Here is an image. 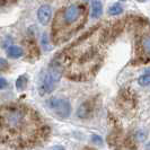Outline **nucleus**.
Masks as SVG:
<instances>
[{
  "mask_svg": "<svg viewBox=\"0 0 150 150\" xmlns=\"http://www.w3.org/2000/svg\"><path fill=\"white\" fill-rule=\"evenodd\" d=\"M52 17V9L47 5H43L38 8V19L42 25H47Z\"/></svg>",
  "mask_w": 150,
  "mask_h": 150,
  "instance_id": "423d86ee",
  "label": "nucleus"
},
{
  "mask_svg": "<svg viewBox=\"0 0 150 150\" xmlns=\"http://www.w3.org/2000/svg\"><path fill=\"white\" fill-rule=\"evenodd\" d=\"M93 110H94V107H93L91 102H85V103H83L81 105L79 106V108L77 111V114H78L79 117L85 119V117H88L90 114L93 113Z\"/></svg>",
  "mask_w": 150,
  "mask_h": 150,
  "instance_id": "0eeeda50",
  "label": "nucleus"
},
{
  "mask_svg": "<svg viewBox=\"0 0 150 150\" xmlns=\"http://www.w3.org/2000/svg\"><path fill=\"white\" fill-rule=\"evenodd\" d=\"M122 7H121L120 4H114L113 6H111L110 7V9H108V14L112 16H116V15H120L121 13H122Z\"/></svg>",
  "mask_w": 150,
  "mask_h": 150,
  "instance_id": "9d476101",
  "label": "nucleus"
},
{
  "mask_svg": "<svg viewBox=\"0 0 150 150\" xmlns=\"http://www.w3.org/2000/svg\"><path fill=\"white\" fill-rule=\"evenodd\" d=\"M42 44H43L45 50H50L51 49V46L49 45V38H47L46 34H43V36H42Z\"/></svg>",
  "mask_w": 150,
  "mask_h": 150,
  "instance_id": "ddd939ff",
  "label": "nucleus"
},
{
  "mask_svg": "<svg viewBox=\"0 0 150 150\" xmlns=\"http://www.w3.org/2000/svg\"><path fill=\"white\" fill-rule=\"evenodd\" d=\"M46 127L40 115L24 105L0 108V141L17 149L34 146L44 139Z\"/></svg>",
  "mask_w": 150,
  "mask_h": 150,
  "instance_id": "f257e3e1",
  "label": "nucleus"
},
{
  "mask_svg": "<svg viewBox=\"0 0 150 150\" xmlns=\"http://www.w3.org/2000/svg\"><path fill=\"white\" fill-rule=\"evenodd\" d=\"M146 150H150V143H148V144L146 146Z\"/></svg>",
  "mask_w": 150,
  "mask_h": 150,
  "instance_id": "6ab92c4d",
  "label": "nucleus"
},
{
  "mask_svg": "<svg viewBox=\"0 0 150 150\" xmlns=\"http://www.w3.org/2000/svg\"><path fill=\"white\" fill-rule=\"evenodd\" d=\"M83 150H94V149H91V148H86V149H83Z\"/></svg>",
  "mask_w": 150,
  "mask_h": 150,
  "instance_id": "aec40b11",
  "label": "nucleus"
},
{
  "mask_svg": "<svg viewBox=\"0 0 150 150\" xmlns=\"http://www.w3.org/2000/svg\"><path fill=\"white\" fill-rule=\"evenodd\" d=\"M5 87H7V80L4 78H0V89H4Z\"/></svg>",
  "mask_w": 150,
  "mask_h": 150,
  "instance_id": "f3484780",
  "label": "nucleus"
},
{
  "mask_svg": "<svg viewBox=\"0 0 150 150\" xmlns=\"http://www.w3.org/2000/svg\"><path fill=\"white\" fill-rule=\"evenodd\" d=\"M87 8L74 4L58 11L52 27V38L54 43H62L80 30L86 22Z\"/></svg>",
  "mask_w": 150,
  "mask_h": 150,
  "instance_id": "f03ea898",
  "label": "nucleus"
},
{
  "mask_svg": "<svg viewBox=\"0 0 150 150\" xmlns=\"http://www.w3.org/2000/svg\"><path fill=\"white\" fill-rule=\"evenodd\" d=\"M139 59L150 62V30H144L139 38Z\"/></svg>",
  "mask_w": 150,
  "mask_h": 150,
  "instance_id": "39448f33",
  "label": "nucleus"
},
{
  "mask_svg": "<svg viewBox=\"0 0 150 150\" xmlns=\"http://www.w3.org/2000/svg\"><path fill=\"white\" fill-rule=\"evenodd\" d=\"M103 13V5L99 0H94L91 4V17L93 18H98L102 16Z\"/></svg>",
  "mask_w": 150,
  "mask_h": 150,
  "instance_id": "6e6552de",
  "label": "nucleus"
},
{
  "mask_svg": "<svg viewBox=\"0 0 150 150\" xmlns=\"http://www.w3.org/2000/svg\"><path fill=\"white\" fill-rule=\"evenodd\" d=\"M14 1H15V0H0V8L9 6V5H11Z\"/></svg>",
  "mask_w": 150,
  "mask_h": 150,
  "instance_id": "4468645a",
  "label": "nucleus"
},
{
  "mask_svg": "<svg viewBox=\"0 0 150 150\" xmlns=\"http://www.w3.org/2000/svg\"><path fill=\"white\" fill-rule=\"evenodd\" d=\"M49 107L62 119L69 117L71 114V105L68 99L64 98H51L49 102Z\"/></svg>",
  "mask_w": 150,
  "mask_h": 150,
  "instance_id": "20e7f679",
  "label": "nucleus"
},
{
  "mask_svg": "<svg viewBox=\"0 0 150 150\" xmlns=\"http://www.w3.org/2000/svg\"><path fill=\"white\" fill-rule=\"evenodd\" d=\"M26 85H27V79H26L25 76H21L17 79V81H16V87H17V89L19 90L25 89L26 88Z\"/></svg>",
  "mask_w": 150,
  "mask_h": 150,
  "instance_id": "9b49d317",
  "label": "nucleus"
},
{
  "mask_svg": "<svg viewBox=\"0 0 150 150\" xmlns=\"http://www.w3.org/2000/svg\"><path fill=\"white\" fill-rule=\"evenodd\" d=\"M138 83H139L140 86H148V85H150V75L147 74V75L140 76Z\"/></svg>",
  "mask_w": 150,
  "mask_h": 150,
  "instance_id": "f8f14e48",
  "label": "nucleus"
},
{
  "mask_svg": "<svg viewBox=\"0 0 150 150\" xmlns=\"http://www.w3.org/2000/svg\"><path fill=\"white\" fill-rule=\"evenodd\" d=\"M91 140H93V142L97 143V144H102V142H103V140H102V138L99 137V135H93L91 137Z\"/></svg>",
  "mask_w": 150,
  "mask_h": 150,
  "instance_id": "2eb2a0df",
  "label": "nucleus"
},
{
  "mask_svg": "<svg viewBox=\"0 0 150 150\" xmlns=\"http://www.w3.org/2000/svg\"><path fill=\"white\" fill-rule=\"evenodd\" d=\"M7 54L9 58H13V59H18L21 58L23 54H24V51H23L22 47L17 46V45H11L9 46L7 50Z\"/></svg>",
  "mask_w": 150,
  "mask_h": 150,
  "instance_id": "1a4fd4ad",
  "label": "nucleus"
},
{
  "mask_svg": "<svg viewBox=\"0 0 150 150\" xmlns=\"http://www.w3.org/2000/svg\"><path fill=\"white\" fill-rule=\"evenodd\" d=\"M52 150H64L63 147H61V146H57V147H54Z\"/></svg>",
  "mask_w": 150,
  "mask_h": 150,
  "instance_id": "a211bd4d",
  "label": "nucleus"
},
{
  "mask_svg": "<svg viewBox=\"0 0 150 150\" xmlns=\"http://www.w3.org/2000/svg\"><path fill=\"white\" fill-rule=\"evenodd\" d=\"M7 68H8L7 61H6V60H2V59H0V71H2L4 69H7Z\"/></svg>",
  "mask_w": 150,
  "mask_h": 150,
  "instance_id": "dca6fc26",
  "label": "nucleus"
},
{
  "mask_svg": "<svg viewBox=\"0 0 150 150\" xmlns=\"http://www.w3.org/2000/svg\"><path fill=\"white\" fill-rule=\"evenodd\" d=\"M63 71H64V69H63V66L61 64L60 61H52V63L49 66L47 70L44 71L40 78L38 90H40L41 95L52 93L57 86V83L60 81Z\"/></svg>",
  "mask_w": 150,
  "mask_h": 150,
  "instance_id": "7ed1b4c3",
  "label": "nucleus"
}]
</instances>
